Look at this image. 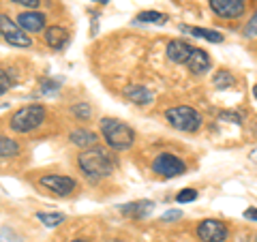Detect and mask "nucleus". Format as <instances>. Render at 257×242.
I'll return each mask as SVG.
<instances>
[{"mask_svg": "<svg viewBox=\"0 0 257 242\" xmlns=\"http://www.w3.org/2000/svg\"><path fill=\"white\" fill-rule=\"evenodd\" d=\"M37 219L41 221L45 227H58L64 221V214L62 212H37Z\"/></svg>", "mask_w": 257, "mask_h": 242, "instance_id": "20", "label": "nucleus"}, {"mask_svg": "<svg viewBox=\"0 0 257 242\" xmlns=\"http://www.w3.org/2000/svg\"><path fill=\"white\" fill-rule=\"evenodd\" d=\"M69 142L73 144V146L77 148H94L96 142H99V137H96L94 131H90V129H73V131L69 133Z\"/></svg>", "mask_w": 257, "mask_h": 242, "instance_id": "14", "label": "nucleus"}, {"mask_svg": "<svg viewBox=\"0 0 257 242\" xmlns=\"http://www.w3.org/2000/svg\"><path fill=\"white\" fill-rule=\"evenodd\" d=\"M182 216V210H170V212H165L163 216H161V221H176V219H180Z\"/></svg>", "mask_w": 257, "mask_h": 242, "instance_id": "29", "label": "nucleus"}, {"mask_svg": "<svg viewBox=\"0 0 257 242\" xmlns=\"http://www.w3.org/2000/svg\"><path fill=\"white\" fill-rule=\"evenodd\" d=\"M244 219L257 221V208H246V210H244Z\"/></svg>", "mask_w": 257, "mask_h": 242, "instance_id": "30", "label": "nucleus"}, {"mask_svg": "<svg viewBox=\"0 0 257 242\" xmlns=\"http://www.w3.org/2000/svg\"><path fill=\"white\" fill-rule=\"evenodd\" d=\"M135 22H142V24H165L167 22V15L165 13H159V11H142Z\"/></svg>", "mask_w": 257, "mask_h": 242, "instance_id": "21", "label": "nucleus"}, {"mask_svg": "<svg viewBox=\"0 0 257 242\" xmlns=\"http://www.w3.org/2000/svg\"><path fill=\"white\" fill-rule=\"evenodd\" d=\"M43 39L52 50H62V47H67V43H69V32L62 26H47L43 32Z\"/></svg>", "mask_w": 257, "mask_h": 242, "instance_id": "13", "label": "nucleus"}, {"mask_svg": "<svg viewBox=\"0 0 257 242\" xmlns=\"http://www.w3.org/2000/svg\"><path fill=\"white\" fill-rule=\"evenodd\" d=\"M39 184L58 197H67L77 189V182L71 176H62V174H47L39 180Z\"/></svg>", "mask_w": 257, "mask_h": 242, "instance_id": "7", "label": "nucleus"}, {"mask_svg": "<svg viewBox=\"0 0 257 242\" xmlns=\"http://www.w3.org/2000/svg\"><path fill=\"white\" fill-rule=\"evenodd\" d=\"M152 201L150 199H140V201H131V204H124L120 206V212L124 216H133V219H142L152 210Z\"/></svg>", "mask_w": 257, "mask_h": 242, "instance_id": "16", "label": "nucleus"}, {"mask_svg": "<svg viewBox=\"0 0 257 242\" xmlns=\"http://www.w3.org/2000/svg\"><path fill=\"white\" fill-rule=\"evenodd\" d=\"M92 3H101V5H105V3H107V0H92Z\"/></svg>", "mask_w": 257, "mask_h": 242, "instance_id": "33", "label": "nucleus"}, {"mask_svg": "<svg viewBox=\"0 0 257 242\" xmlns=\"http://www.w3.org/2000/svg\"><path fill=\"white\" fill-rule=\"evenodd\" d=\"M101 135L111 150H128L135 144V131L118 118H103Z\"/></svg>", "mask_w": 257, "mask_h": 242, "instance_id": "2", "label": "nucleus"}, {"mask_svg": "<svg viewBox=\"0 0 257 242\" xmlns=\"http://www.w3.org/2000/svg\"><path fill=\"white\" fill-rule=\"evenodd\" d=\"M71 242H90V240H86V238H75V240H71Z\"/></svg>", "mask_w": 257, "mask_h": 242, "instance_id": "31", "label": "nucleus"}, {"mask_svg": "<svg viewBox=\"0 0 257 242\" xmlns=\"http://www.w3.org/2000/svg\"><path fill=\"white\" fill-rule=\"evenodd\" d=\"M58 88H60L58 79H43V82H41V90L47 92V94H54Z\"/></svg>", "mask_w": 257, "mask_h": 242, "instance_id": "25", "label": "nucleus"}, {"mask_svg": "<svg viewBox=\"0 0 257 242\" xmlns=\"http://www.w3.org/2000/svg\"><path fill=\"white\" fill-rule=\"evenodd\" d=\"M71 114L86 120V118H90V105H88V103H75V105L71 107Z\"/></svg>", "mask_w": 257, "mask_h": 242, "instance_id": "23", "label": "nucleus"}, {"mask_svg": "<svg viewBox=\"0 0 257 242\" xmlns=\"http://www.w3.org/2000/svg\"><path fill=\"white\" fill-rule=\"evenodd\" d=\"M122 94H124L131 103H135V105H142V107L150 105L152 99H155V96H152V92L148 90L146 86H126Z\"/></svg>", "mask_w": 257, "mask_h": 242, "instance_id": "15", "label": "nucleus"}, {"mask_svg": "<svg viewBox=\"0 0 257 242\" xmlns=\"http://www.w3.org/2000/svg\"><path fill=\"white\" fill-rule=\"evenodd\" d=\"M191 52H193V45H189L187 41H180V39H174L165 47V56L176 64H187Z\"/></svg>", "mask_w": 257, "mask_h": 242, "instance_id": "12", "label": "nucleus"}, {"mask_svg": "<svg viewBox=\"0 0 257 242\" xmlns=\"http://www.w3.org/2000/svg\"><path fill=\"white\" fill-rule=\"evenodd\" d=\"M255 242H257V238H255Z\"/></svg>", "mask_w": 257, "mask_h": 242, "instance_id": "34", "label": "nucleus"}, {"mask_svg": "<svg viewBox=\"0 0 257 242\" xmlns=\"http://www.w3.org/2000/svg\"><path fill=\"white\" fill-rule=\"evenodd\" d=\"M234 84H236L234 75H231L229 71H225V69L216 71V73H214V77H212V86L216 88V90H227V88H231Z\"/></svg>", "mask_w": 257, "mask_h": 242, "instance_id": "19", "label": "nucleus"}, {"mask_svg": "<svg viewBox=\"0 0 257 242\" xmlns=\"http://www.w3.org/2000/svg\"><path fill=\"white\" fill-rule=\"evenodd\" d=\"M197 199V191L195 189H182L178 195H176V201H178V204H189V201H195Z\"/></svg>", "mask_w": 257, "mask_h": 242, "instance_id": "22", "label": "nucleus"}, {"mask_svg": "<svg viewBox=\"0 0 257 242\" xmlns=\"http://www.w3.org/2000/svg\"><path fill=\"white\" fill-rule=\"evenodd\" d=\"M219 118L223 120V123H236V125L242 123V116L236 114V111H221Z\"/></svg>", "mask_w": 257, "mask_h": 242, "instance_id": "27", "label": "nucleus"}, {"mask_svg": "<svg viewBox=\"0 0 257 242\" xmlns=\"http://www.w3.org/2000/svg\"><path fill=\"white\" fill-rule=\"evenodd\" d=\"M227 233V225L216 219H204L197 225V238L202 242H225Z\"/></svg>", "mask_w": 257, "mask_h": 242, "instance_id": "8", "label": "nucleus"}, {"mask_svg": "<svg viewBox=\"0 0 257 242\" xmlns=\"http://www.w3.org/2000/svg\"><path fill=\"white\" fill-rule=\"evenodd\" d=\"M165 118L176 131L182 133H195L202 127V114L191 105H174L165 111Z\"/></svg>", "mask_w": 257, "mask_h": 242, "instance_id": "4", "label": "nucleus"}, {"mask_svg": "<svg viewBox=\"0 0 257 242\" xmlns=\"http://www.w3.org/2000/svg\"><path fill=\"white\" fill-rule=\"evenodd\" d=\"M18 26L24 30V32H41L47 24V18L43 13L39 11H24L18 15Z\"/></svg>", "mask_w": 257, "mask_h": 242, "instance_id": "10", "label": "nucleus"}, {"mask_svg": "<svg viewBox=\"0 0 257 242\" xmlns=\"http://www.w3.org/2000/svg\"><path fill=\"white\" fill-rule=\"evenodd\" d=\"M11 3L15 5H22V7H26L28 11H35L39 5H41V0H11Z\"/></svg>", "mask_w": 257, "mask_h": 242, "instance_id": "28", "label": "nucleus"}, {"mask_svg": "<svg viewBox=\"0 0 257 242\" xmlns=\"http://www.w3.org/2000/svg\"><path fill=\"white\" fill-rule=\"evenodd\" d=\"M11 86H13V77L7 73L5 69H0V96H3L5 92H9Z\"/></svg>", "mask_w": 257, "mask_h": 242, "instance_id": "24", "label": "nucleus"}, {"mask_svg": "<svg viewBox=\"0 0 257 242\" xmlns=\"http://www.w3.org/2000/svg\"><path fill=\"white\" fill-rule=\"evenodd\" d=\"M208 3H210L214 15L223 20H236L246 9V0H208Z\"/></svg>", "mask_w": 257, "mask_h": 242, "instance_id": "9", "label": "nucleus"}, {"mask_svg": "<svg viewBox=\"0 0 257 242\" xmlns=\"http://www.w3.org/2000/svg\"><path fill=\"white\" fill-rule=\"evenodd\" d=\"M77 165L82 169V174L90 180H101V178H107V176L114 174L116 169V159L111 157V152L105 148H88L84 150L77 159Z\"/></svg>", "mask_w": 257, "mask_h": 242, "instance_id": "1", "label": "nucleus"}, {"mask_svg": "<svg viewBox=\"0 0 257 242\" xmlns=\"http://www.w3.org/2000/svg\"><path fill=\"white\" fill-rule=\"evenodd\" d=\"M187 67L193 75H204L206 71H210L212 60H210V56H208V52L199 50V47H193V52L187 60Z\"/></svg>", "mask_w": 257, "mask_h": 242, "instance_id": "11", "label": "nucleus"}, {"mask_svg": "<svg viewBox=\"0 0 257 242\" xmlns=\"http://www.w3.org/2000/svg\"><path fill=\"white\" fill-rule=\"evenodd\" d=\"M244 37H248V39L257 37V11H255V15H253V18L248 20V24H246V28H244Z\"/></svg>", "mask_w": 257, "mask_h": 242, "instance_id": "26", "label": "nucleus"}, {"mask_svg": "<svg viewBox=\"0 0 257 242\" xmlns=\"http://www.w3.org/2000/svg\"><path fill=\"white\" fill-rule=\"evenodd\" d=\"M152 172L161 176V178H178V176L187 172V165H184L182 159L172 155V152H161L152 161Z\"/></svg>", "mask_w": 257, "mask_h": 242, "instance_id": "5", "label": "nucleus"}, {"mask_svg": "<svg viewBox=\"0 0 257 242\" xmlns=\"http://www.w3.org/2000/svg\"><path fill=\"white\" fill-rule=\"evenodd\" d=\"M0 37L13 47H30L32 45V39L18 26V22L9 18V15H0Z\"/></svg>", "mask_w": 257, "mask_h": 242, "instance_id": "6", "label": "nucleus"}, {"mask_svg": "<svg viewBox=\"0 0 257 242\" xmlns=\"http://www.w3.org/2000/svg\"><path fill=\"white\" fill-rule=\"evenodd\" d=\"M20 155V144L15 140L0 135V159H13Z\"/></svg>", "mask_w": 257, "mask_h": 242, "instance_id": "18", "label": "nucleus"}, {"mask_svg": "<svg viewBox=\"0 0 257 242\" xmlns=\"http://www.w3.org/2000/svg\"><path fill=\"white\" fill-rule=\"evenodd\" d=\"M253 96H255V99H257V84H255V88H253Z\"/></svg>", "mask_w": 257, "mask_h": 242, "instance_id": "32", "label": "nucleus"}, {"mask_svg": "<svg viewBox=\"0 0 257 242\" xmlns=\"http://www.w3.org/2000/svg\"><path fill=\"white\" fill-rule=\"evenodd\" d=\"M184 32H189V35H195V37H202L206 41L210 43H223V35L216 30H208V28H189V26H182Z\"/></svg>", "mask_w": 257, "mask_h": 242, "instance_id": "17", "label": "nucleus"}, {"mask_svg": "<svg viewBox=\"0 0 257 242\" xmlns=\"http://www.w3.org/2000/svg\"><path fill=\"white\" fill-rule=\"evenodd\" d=\"M47 111L41 103H30V105L20 107L9 120V127L15 133H32L45 123Z\"/></svg>", "mask_w": 257, "mask_h": 242, "instance_id": "3", "label": "nucleus"}]
</instances>
